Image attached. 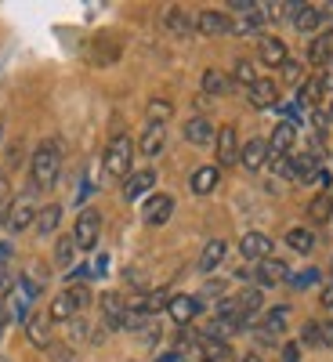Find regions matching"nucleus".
Listing matches in <instances>:
<instances>
[{
  "mask_svg": "<svg viewBox=\"0 0 333 362\" xmlns=\"http://www.w3.org/2000/svg\"><path fill=\"white\" fill-rule=\"evenodd\" d=\"M98 235H102V214H98L95 206L80 210V218H76V225H73V243H76V250H95V247H98Z\"/></svg>",
  "mask_w": 333,
  "mask_h": 362,
  "instance_id": "nucleus-3",
  "label": "nucleus"
},
{
  "mask_svg": "<svg viewBox=\"0 0 333 362\" xmlns=\"http://www.w3.org/2000/svg\"><path fill=\"white\" fill-rule=\"evenodd\" d=\"M322 308H329V312H333V283L322 290Z\"/></svg>",
  "mask_w": 333,
  "mask_h": 362,
  "instance_id": "nucleus-46",
  "label": "nucleus"
},
{
  "mask_svg": "<svg viewBox=\"0 0 333 362\" xmlns=\"http://www.w3.org/2000/svg\"><path fill=\"white\" fill-rule=\"evenodd\" d=\"M312 185H315L319 192H329V185H333V177H329V170H326V167H319V170H315V177H312Z\"/></svg>",
  "mask_w": 333,
  "mask_h": 362,
  "instance_id": "nucleus-42",
  "label": "nucleus"
},
{
  "mask_svg": "<svg viewBox=\"0 0 333 362\" xmlns=\"http://www.w3.org/2000/svg\"><path fill=\"white\" fill-rule=\"evenodd\" d=\"M76 312H80V305H76V297H73L69 290H62V293L51 300V319H54V322H69Z\"/></svg>",
  "mask_w": 333,
  "mask_h": 362,
  "instance_id": "nucleus-23",
  "label": "nucleus"
},
{
  "mask_svg": "<svg viewBox=\"0 0 333 362\" xmlns=\"http://www.w3.org/2000/svg\"><path fill=\"white\" fill-rule=\"evenodd\" d=\"M283 358H286V362H297V344H286V351H283Z\"/></svg>",
  "mask_w": 333,
  "mask_h": 362,
  "instance_id": "nucleus-48",
  "label": "nucleus"
},
{
  "mask_svg": "<svg viewBox=\"0 0 333 362\" xmlns=\"http://www.w3.org/2000/svg\"><path fill=\"white\" fill-rule=\"evenodd\" d=\"M102 312H105V322L112 329H119V326H124V315H127V300L119 293H105L102 297Z\"/></svg>",
  "mask_w": 333,
  "mask_h": 362,
  "instance_id": "nucleus-22",
  "label": "nucleus"
},
{
  "mask_svg": "<svg viewBox=\"0 0 333 362\" xmlns=\"http://www.w3.org/2000/svg\"><path fill=\"white\" fill-rule=\"evenodd\" d=\"M254 279H257V286H279V283L290 279V268H286V261H279V257H268V261H261V264L254 268Z\"/></svg>",
  "mask_w": 333,
  "mask_h": 362,
  "instance_id": "nucleus-7",
  "label": "nucleus"
},
{
  "mask_svg": "<svg viewBox=\"0 0 333 362\" xmlns=\"http://www.w3.org/2000/svg\"><path fill=\"white\" fill-rule=\"evenodd\" d=\"M308 62L319 66V69H326V66L333 62V29H326V33H319V37L312 40V47H308Z\"/></svg>",
  "mask_w": 333,
  "mask_h": 362,
  "instance_id": "nucleus-18",
  "label": "nucleus"
},
{
  "mask_svg": "<svg viewBox=\"0 0 333 362\" xmlns=\"http://www.w3.org/2000/svg\"><path fill=\"white\" fill-rule=\"evenodd\" d=\"M322 80L319 76H312V80H305V83H300V90H297V102L300 105H319V98H322Z\"/></svg>",
  "mask_w": 333,
  "mask_h": 362,
  "instance_id": "nucleus-34",
  "label": "nucleus"
},
{
  "mask_svg": "<svg viewBox=\"0 0 333 362\" xmlns=\"http://www.w3.org/2000/svg\"><path fill=\"white\" fill-rule=\"evenodd\" d=\"M8 319H11V312H8L4 300H0V337H4V326H8Z\"/></svg>",
  "mask_w": 333,
  "mask_h": 362,
  "instance_id": "nucleus-44",
  "label": "nucleus"
},
{
  "mask_svg": "<svg viewBox=\"0 0 333 362\" xmlns=\"http://www.w3.org/2000/svg\"><path fill=\"white\" fill-rule=\"evenodd\" d=\"M156 362H185V355H177V351H170V355H163V358H156Z\"/></svg>",
  "mask_w": 333,
  "mask_h": 362,
  "instance_id": "nucleus-50",
  "label": "nucleus"
},
{
  "mask_svg": "<svg viewBox=\"0 0 333 362\" xmlns=\"http://www.w3.org/2000/svg\"><path fill=\"white\" fill-rule=\"evenodd\" d=\"M286 247H290L293 254H312V250H315L312 228H290V232H286Z\"/></svg>",
  "mask_w": 333,
  "mask_h": 362,
  "instance_id": "nucleus-25",
  "label": "nucleus"
},
{
  "mask_svg": "<svg viewBox=\"0 0 333 362\" xmlns=\"http://www.w3.org/2000/svg\"><path fill=\"white\" fill-rule=\"evenodd\" d=\"M329 102H326V116H329V124H333V95H326Z\"/></svg>",
  "mask_w": 333,
  "mask_h": 362,
  "instance_id": "nucleus-51",
  "label": "nucleus"
},
{
  "mask_svg": "<svg viewBox=\"0 0 333 362\" xmlns=\"http://www.w3.org/2000/svg\"><path fill=\"white\" fill-rule=\"evenodd\" d=\"M261 22H264V8H261V15L235 18V22H232V33H239V37H257V33H261Z\"/></svg>",
  "mask_w": 333,
  "mask_h": 362,
  "instance_id": "nucleus-33",
  "label": "nucleus"
},
{
  "mask_svg": "<svg viewBox=\"0 0 333 362\" xmlns=\"http://www.w3.org/2000/svg\"><path fill=\"white\" fill-rule=\"evenodd\" d=\"M329 315H333V312H329Z\"/></svg>",
  "mask_w": 333,
  "mask_h": 362,
  "instance_id": "nucleus-54",
  "label": "nucleus"
},
{
  "mask_svg": "<svg viewBox=\"0 0 333 362\" xmlns=\"http://www.w3.org/2000/svg\"><path fill=\"white\" fill-rule=\"evenodd\" d=\"M239 254H243L247 261H268L271 257V239L264 232H247L243 235V243H239Z\"/></svg>",
  "mask_w": 333,
  "mask_h": 362,
  "instance_id": "nucleus-13",
  "label": "nucleus"
},
{
  "mask_svg": "<svg viewBox=\"0 0 333 362\" xmlns=\"http://www.w3.org/2000/svg\"><path fill=\"white\" fill-rule=\"evenodd\" d=\"M163 25L170 29L174 37H189V33H192V22H189V15L181 11V8H167V15H163Z\"/></svg>",
  "mask_w": 333,
  "mask_h": 362,
  "instance_id": "nucleus-27",
  "label": "nucleus"
},
{
  "mask_svg": "<svg viewBox=\"0 0 333 362\" xmlns=\"http://www.w3.org/2000/svg\"><path fill=\"white\" fill-rule=\"evenodd\" d=\"M319 80H322V87H326V90L333 87V62H329V66L322 69V76H319Z\"/></svg>",
  "mask_w": 333,
  "mask_h": 362,
  "instance_id": "nucleus-45",
  "label": "nucleus"
},
{
  "mask_svg": "<svg viewBox=\"0 0 333 362\" xmlns=\"http://www.w3.org/2000/svg\"><path fill=\"white\" fill-rule=\"evenodd\" d=\"M15 283H11V272H0V293H4V290H11Z\"/></svg>",
  "mask_w": 333,
  "mask_h": 362,
  "instance_id": "nucleus-47",
  "label": "nucleus"
},
{
  "mask_svg": "<svg viewBox=\"0 0 333 362\" xmlns=\"http://www.w3.org/2000/svg\"><path fill=\"white\" fill-rule=\"evenodd\" d=\"M153 185H156V170H153V167H145V170H131L127 185H124V199H141L145 192H153Z\"/></svg>",
  "mask_w": 333,
  "mask_h": 362,
  "instance_id": "nucleus-16",
  "label": "nucleus"
},
{
  "mask_svg": "<svg viewBox=\"0 0 333 362\" xmlns=\"http://www.w3.org/2000/svg\"><path fill=\"white\" fill-rule=\"evenodd\" d=\"M268 160H271V148H268L264 138H250L243 148H239V163H243L247 170H261Z\"/></svg>",
  "mask_w": 333,
  "mask_h": 362,
  "instance_id": "nucleus-12",
  "label": "nucleus"
},
{
  "mask_svg": "<svg viewBox=\"0 0 333 362\" xmlns=\"http://www.w3.org/2000/svg\"><path fill=\"white\" fill-rule=\"evenodd\" d=\"M247 98H250L254 109H276L279 105V87H276V80L257 76V83L247 90Z\"/></svg>",
  "mask_w": 333,
  "mask_h": 362,
  "instance_id": "nucleus-9",
  "label": "nucleus"
},
{
  "mask_svg": "<svg viewBox=\"0 0 333 362\" xmlns=\"http://www.w3.org/2000/svg\"><path fill=\"white\" fill-rule=\"evenodd\" d=\"M283 76H286V83H305V69H300V62H293V58H286Z\"/></svg>",
  "mask_w": 333,
  "mask_h": 362,
  "instance_id": "nucleus-41",
  "label": "nucleus"
},
{
  "mask_svg": "<svg viewBox=\"0 0 333 362\" xmlns=\"http://www.w3.org/2000/svg\"><path fill=\"white\" fill-rule=\"evenodd\" d=\"M225 254H228V247L221 243V239H210V243L203 247V254H199V272H203V276H206V272H214L225 261Z\"/></svg>",
  "mask_w": 333,
  "mask_h": 362,
  "instance_id": "nucleus-24",
  "label": "nucleus"
},
{
  "mask_svg": "<svg viewBox=\"0 0 333 362\" xmlns=\"http://www.w3.org/2000/svg\"><path fill=\"white\" fill-rule=\"evenodd\" d=\"M185 138L192 145H210V141L218 138V131H214V124H210L206 116H192L189 124H185Z\"/></svg>",
  "mask_w": 333,
  "mask_h": 362,
  "instance_id": "nucleus-20",
  "label": "nucleus"
},
{
  "mask_svg": "<svg viewBox=\"0 0 333 362\" xmlns=\"http://www.w3.org/2000/svg\"><path fill=\"white\" fill-rule=\"evenodd\" d=\"M8 218V181H4V174H0V221Z\"/></svg>",
  "mask_w": 333,
  "mask_h": 362,
  "instance_id": "nucleus-43",
  "label": "nucleus"
},
{
  "mask_svg": "<svg viewBox=\"0 0 333 362\" xmlns=\"http://www.w3.org/2000/svg\"><path fill=\"white\" fill-rule=\"evenodd\" d=\"M283 11L293 22V29H300V33H308V29H315L319 22H326V11L315 8V4H283Z\"/></svg>",
  "mask_w": 333,
  "mask_h": 362,
  "instance_id": "nucleus-5",
  "label": "nucleus"
},
{
  "mask_svg": "<svg viewBox=\"0 0 333 362\" xmlns=\"http://www.w3.org/2000/svg\"><path fill=\"white\" fill-rule=\"evenodd\" d=\"M293 141H297V124H293V119H283V124H276V131H271V138H268L271 156H290Z\"/></svg>",
  "mask_w": 333,
  "mask_h": 362,
  "instance_id": "nucleus-14",
  "label": "nucleus"
},
{
  "mask_svg": "<svg viewBox=\"0 0 333 362\" xmlns=\"http://www.w3.org/2000/svg\"><path fill=\"white\" fill-rule=\"evenodd\" d=\"M145 116H148V124L167 127V119L174 116V105H170L167 98H153V102H148V109H145Z\"/></svg>",
  "mask_w": 333,
  "mask_h": 362,
  "instance_id": "nucleus-31",
  "label": "nucleus"
},
{
  "mask_svg": "<svg viewBox=\"0 0 333 362\" xmlns=\"http://www.w3.org/2000/svg\"><path fill=\"white\" fill-rule=\"evenodd\" d=\"M141 214H145V225H167V221H170V214H174V199H170L167 192L148 196Z\"/></svg>",
  "mask_w": 333,
  "mask_h": 362,
  "instance_id": "nucleus-10",
  "label": "nucleus"
},
{
  "mask_svg": "<svg viewBox=\"0 0 333 362\" xmlns=\"http://www.w3.org/2000/svg\"><path fill=\"white\" fill-rule=\"evenodd\" d=\"M58 221H62V206H58V203L44 206L40 214H37V228H40V235H51V232L58 228Z\"/></svg>",
  "mask_w": 333,
  "mask_h": 362,
  "instance_id": "nucleus-32",
  "label": "nucleus"
},
{
  "mask_svg": "<svg viewBox=\"0 0 333 362\" xmlns=\"http://www.w3.org/2000/svg\"><path fill=\"white\" fill-rule=\"evenodd\" d=\"M300 337H305V344H312V348H322V344H326L319 322H305V334H300Z\"/></svg>",
  "mask_w": 333,
  "mask_h": 362,
  "instance_id": "nucleus-39",
  "label": "nucleus"
},
{
  "mask_svg": "<svg viewBox=\"0 0 333 362\" xmlns=\"http://www.w3.org/2000/svg\"><path fill=\"white\" fill-rule=\"evenodd\" d=\"M58 174H62V145L54 138H47V141L37 145L33 160H29V177H33V185L40 192H47V189H54Z\"/></svg>",
  "mask_w": 333,
  "mask_h": 362,
  "instance_id": "nucleus-1",
  "label": "nucleus"
},
{
  "mask_svg": "<svg viewBox=\"0 0 333 362\" xmlns=\"http://www.w3.org/2000/svg\"><path fill=\"white\" fill-rule=\"evenodd\" d=\"M329 214H333V192H319L308 203V218L312 221H329Z\"/></svg>",
  "mask_w": 333,
  "mask_h": 362,
  "instance_id": "nucleus-30",
  "label": "nucleus"
},
{
  "mask_svg": "<svg viewBox=\"0 0 333 362\" xmlns=\"http://www.w3.org/2000/svg\"><path fill=\"white\" fill-rule=\"evenodd\" d=\"M196 33H203V37H225V33H232V18L225 11H199L196 15Z\"/></svg>",
  "mask_w": 333,
  "mask_h": 362,
  "instance_id": "nucleus-8",
  "label": "nucleus"
},
{
  "mask_svg": "<svg viewBox=\"0 0 333 362\" xmlns=\"http://www.w3.org/2000/svg\"><path fill=\"white\" fill-rule=\"evenodd\" d=\"M232 80H235V83H247V90L257 83V73H254V66L247 62V58H239V62H235V69H232Z\"/></svg>",
  "mask_w": 333,
  "mask_h": 362,
  "instance_id": "nucleus-37",
  "label": "nucleus"
},
{
  "mask_svg": "<svg viewBox=\"0 0 333 362\" xmlns=\"http://www.w3.org/2000/svg\"><path fill=\"white\" fill-rule=\"evenodd\" d=\"M163 145H167V127L148 124V127L141 131V141H138L141 156H160V153H163Z\"/></svg>",
  "mask_w": 333,
  "mask_h": 362,
  "instance_id": "nucleus-19",
  "label": "nucleus"
},
{
  "mask_svg": "<svg viewBox=\"0 0 333 362\" xmlns=\"http://www.w3.org/2000/svg\"><path fill=\"white\" fill-rule=\"evenodd\" d=\"M319 276H322V272H319V268H305V272H300V276H290L286 283H290L293 290H305V286H312V283H319Z\"/></svg>",
  "mask_w": 333,
  "mask_h": 362,
  "instance_id": "nucleus-38",
  "label": "nucleus"
},
{
  "mask_svg": "<svg viewBox=\"0 0 333 362\" xmlns=\"http://www.w3.org/2000/svg\"><path fill=\"white\" fill-rule=\"evenodd\" d=\"M73 257H76V243H73V235H62V239H58V247H54V261L62 264V268H69V264H73Z\"/></svg>",
  "mask_w": 333,
  "mask_h": 362,
  "instance_id": "nucleus-36",
  "label": "nucleus"
},
{
  "mask_svg": "<svg viewBox=\"0 0 333 362\" xmlns=\"http://www.w3.org/2000/svg\"><path fill=\"white\" fill-rule=\"evenodd\" d=\"M105 174L109 177H131V163H134V141L127 138V134H116L112 141H109V148H105Z\"/></svg>",
  "mask_w": 333,
  "mask_h": 362,
  "instance_id": "nucleus-2",
  "label": "nucleus"
},
{
  "mask_svg": "<svg viewBox=\"0 0 333 362\" xmlns=\"http://www.w3.org/2000/svg\"><path fill=\"white\" fill-rule=\"evenodd\" d=\"M214 145H218V163H221V167L239 163V134H235V127H232V124H228V127H218Z\"/></svg>",
  "mask_w": 333,
  "mask_h": 362,
  "instance_id": "nucleus-11",
  "label": "nucleus"
},
{
  "mask_svg": "<svg viewBox=\"0 0 333 362\" xmlns=\"http://www.w3.org/2000/svg\"><path fill=\"white\" fill-rule=\"evenodd\" d=\"M0 362H8V358H0Z\"/></svg>",
  "mask_w": 333,
  "mask_h": 362,
  "instance_id": "nucleus-53",
  "label": "nucleus"
},
{
  "mask_svg": "<svg viewBox=\"0 0 333 362\" xmlns=\"http://www.w3.org/2000/svg\"><path fill=\"white\" fill-rule=\"evenodd\" d=\"M170 290H153V293H145L141 300H138V308L145 312V315H156V312H163L167 305H170Z\"/></svg>",
  "mask_w": 333,
  "mask_h": 362,
  "instance_id": "nucleus-28",
  "label": "nucleus"
},
{
  "mask_svg": "<svg viewBox=\"0 0 333 362\" xmlns=\"http://www.w3.org/2000/svg\"><path fill=\"white\" fill-rule=\"evenodd\" d=\"M37 199H33V192H22V196H15L11 203H8V218H4V225H8V232H22V228H29L37 221Z\"/></svg>",
  "mask_w": 333,
  "mask_h": 362,
  "instance_id": "nucleus-4",
  "label": "nucleus"
},
{
  "mask_svg": "<svg viewBox=\"0 0 333 362\" xmlns=\"http://www.w3.org/2000/svg\"><path fill=\"white\" fill-rule=\"evenodd\" d=\"M232 300H235V308H239V312L254 319V312L261 308V286H250V290H243V293L232 297Z\"/></svg>",
  "mask_w": 333,
  "mask_h": 362,
  "instance_id": "nucleus-35",
  "label": "nucleus"
},
{
  "mask_svg": "<svg viewBox=\"0 0 333 362\" xmlns=\"http://www.w3.org/2000/svg\"><path fill=\"white\" fill-rule=\"evenodd\" d=\"M218 181H221V170H218V167H199V170H192L189 185H192L196 196H210V192L218 189Z\"/></svg>",
  "mask_w": 333,
  "mask_h": 362,
  "instance_id": "nucleus-21",
  "label": "nucleus"
},
{
  "mask_svg": "<svg viewBox=\"0 0 333 362\" xmlns=\"http://www.w3.org/2000/svg\"><path fill=\"white\" fill-rule=\"evenodd\" d=\"M257 51H261V62L264 66H271V69H283L286 66V44L283 40H276V37H261L257 40Z\"/></svg>",
  "mask_w": 333,
  "mask_h": 362,
  "instance_id": "nucleus-17",
  "label": "nucleus"
},
{
  "mask_svg": "<svg viewBox=\"0 0 333 362\" xmlns=\"http://www.w3.org/2000/svg\"><path fill=\"white\" fill-rule=\"evenodd\" d=\"M228 90V76L221 69H206L203 73V98H218Z\"/></svg>",
  "mask_w": 333,
  "mask_h": 362,
  "instance_id": "nucleus-26",
  "label": "nucleus"
},
{
  "mask_svg": "<svg viewBox=\"0 0 333 362\" xmlns=\"http://www.w3.org/2000/svg\"><path fill=\"white\" fill-rule=\"evenodd\" d=\"M8 257H11V247L4 243V247H0V272H4V261H8Z\"/></svg>",
  "mask_w": 333,
  "mask_h": 362,
  "instance_id": "nucleus-49",
  "label": "nucleus"
},
{
  "mask_svg": "<svg viewBox=\"0 0 333 362\" xmlns=\"http://www.w3.org/2000/svg\"><path fill=\"white\" fill-rule=\"evenodd\" d=\"M25 337L33 341V344H40V348H47V344H51L47 319H40V315H29V319H25Z\"/></svg>",
  "mask_w": 333,
  "mask_h": 362,
  "instance_id": "nucleus-29",
  "label": "nucleus"
},
{
  "mask_svg": "<svg viewBox=\"0 0 333 362\" xmlns=\"http://www.w3.org/2000/svg\"><path fill=\"white\" fill-rule=\"evenodd\" d=\"M0 131H4V124H0Z\"/></svg>",
  "mask_w": 333,
  "mask_h": 362,
  "instance_id": "nucleus-52",
  "label": "nucleus"
},
{
  "mask_svg": "<svg viewBox=\"0 0 333 362\" xmlns=\"http://www.w3.org/2000/svg\"><path fill=\"white\" fill-rule=\"evenodd\" d=\"M271 170H276L279 177L293 181V156H271Z\"/></svg>",
  "mask_w": 333,
  "mask_h": 362,
  "instance_id": "nucleus-40",
  "label": "nucleus"
},
{
  "mask_svg": "<svg viewBox=\"0 0 333 362\" xmlns=\"http://www.w3.org/2000/svg\"><path fill=\"white\" fill-rule=\"evenodd\" d=\"M286 322H290V308H286V305L264 312V319H261V337H264V341L283 337V334H286Z\"/></svg>",
  "mask_w": 333,
  "mask_h": 362,
  "instance_id": "nucleus-15",
  "label": "nucleus"
},
{
  "mask_svg": "<svg viewBox=\"0 0 333 362\" xmlns=\"http://www.w3.org/2000/svg\"><path fill=\"white\" fill-rule=\"evenodd\" d=\"M199 308H203V300L192 297V293H174L170 305H167V312H170V319H174L177 326H189V322L199 315Z\"/></svg>",
  "mask_w": 333,
  "mask_h": 362,
  "instance_id": "nucleus-6",
  "label": "nucleus"
}]
</instances>
